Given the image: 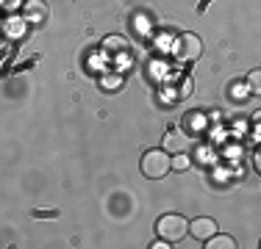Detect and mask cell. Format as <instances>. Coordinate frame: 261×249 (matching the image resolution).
Listing matches in <instances>:
<instances>
[{
	"mask_svg": "<svg viewBox=\"0 0 261 249\" xmlns=\"http://www.w3.org/2000/svg\"><path fill=\"white\" fill-rule=\"evenodd\" d=\"M172 169V158L167 149H147L142 155V174L150 180H161L167 177V172Z\"/></svg>",
	"mask_w": 261,
	"mask_h": 249,
	"instance_id": "6da1fadb",
	"label": "cell"
},
{
	"mask_svg": "<svg viewBox=\"0 0 261 249\" xmlns=\"http://www.w3.org/2000/svg\"><path fill=\"white\" fill-rule=\"evenodd\" d=\"M156 230H159V235L164 241H181L184 235L189 233V222H186L184 216H178V213H164L159 219Z\"/></svg>",
	"mask_w": 261,
	"mask_h": 249,
	"instance_id": "7a4b0ae2",
	"label": "cell"
},
{
	"mask_svg": "<svg viewBox=\"0 0 261 249\" xmlns=\"http://www.w3.org/2000/svg\"><path fill=\"white\" fill-rule=\"evenodd\" d=\"M203 53V42L197 34H181L175 42V55L181 61H197Z\"/></svg>",
	"mask_w": 261,
	"mask_h": 249,
	"instance_id": "3957f363",
	"label": "cell"
},
{
	"mask_svg": "<svg viewBox=\"0 0 261 249\" xmlns=\"http://www.w3.org/2000/svg\"><path fill=\"white\" fill-rule=\"evenodd\" d=\"M189 147H192V139L184 133L181 128H170V130L164 133V149H167L170 155H181V152H186Z\"/></svg>",
	"mask_w": 261,
	"mask_h": 249,
	"instance_id": "277c9868",
	"label": "cell"
},
{
	"mask_svg": "<svg viewBox=\"0 0 261 249\" xmlns=\"http://www.w3.org/2000/svg\"><path fill=\"white\" fill-rule=\"evenodd\" d=\"M22 17H25L28 25H45L47 22V6L42 3V0H25Z\"/></svg>",
	"mask_w": 261,
	"mask_h": 249,
	"instance_id": "5b68a950",
	"label": "cell"
},
{
	"mask_svg": "<svg viewBox=\"0 0 261 249\" xmlns=\"http://www.w3.org/2000/svg\"><path fill=\"white\" fill-rule=\"evenodd\" d=\"M189 233L195 235L197 241H208L211 235L217 233V222L208 219V216H200V219H195V222L189 224Z\"/></svg>",
	"mask_w": 261,
	"mask_h": 249,
	"instance_id": "8992f818",
	"label": "cell"
},
{
	"mask_svg": "<svg viewBox=\"0 0 261 249\" xmlns=\"http://www.w3.org/2000/svg\"><path fill=\"white\" fill-rule=\"evenodd\" d=\"M103 50L109 55H122V53H128V39H122V36H106Z\"/></svg>",
	"mask_w": 261,
	"mask_h": 249,
	"instance_id": "52a82bcc",
	"label": "cell"
},
{
	"mask_svg": "<svg viewBox=\"0 0 261 249\" xmlns=\"http://www.w3.org/2000/svg\"><path fill=\"white\" fill-rule=\"evenodd\" d=\"M236 246V241L231 238V235H211L208 238V244H206V249H233Z\"/></svg>",
	"mask_w": 261,
	"mask_h": 249,
	"instance_id": "ba28073f",
	"label": "cell"
},
{
	"mask_svg": "<svg viewBox=\"0 0 261 249\" xmlns=\"http://www.w3.org/2000/svg\"><path fill=\"white\" fill-rule=\"evenodd\" d=\"M247 95H250L247 83H239V80H233V83H231V89H228V97H231V100H239V103H242V100H245Z\"/></svg>",
	"mask_w": 261,
	"mask_h": 249,
	"instance_id": "9c48e42d",
	"label": "cell"
},
{
	"mask_svg": "<svg viewBox=\"0 0 261 249\" xmlns=\"http://www.w3.org/2000/svg\"><path fill=\"white\" fill-rule=\"evenodd\" d=\"M247 89H250V95H256V97H261V70H253L250 75H247Z\"/></svg>",
	"mask_w": 261,
	"mask_h": 249,
	"instance_id": "30bf717a",
	"label": "cell"
},
{
	"mask_svg": "<svg viewBox=\"0 0 261 249\" xmlns=\"http://www.w3.org/2000/svg\"><path fill=\"white\" fill-rule=\"evenodd\" d=\"M22 22H25V17H9V20H6V30H9L11 36H20L22 34Z\"/></svg>",
	"mask_w": 261,
	"mask_h": 249,
	"instance_id": "8fae6325",
	"label": "cell"
},
{
	"mask_svg": "<svg viewBox=\"0 0 261 249\" xmlns=\"http://www.w3.org/2000/svg\"><path fill=\"white\" fill-rule=\"evenodd\" d=\"M172 169H178V172H184V169H189V158L181 152V155H175L172 158Z\"/></svg>",
	"mask_w": 261,
	"mask_h": 249,
	"instance_id": "7c38bea8",
	"label": "cell"
},
{
	"mask_svg": "<svg viewBox=\"0 0 261 249\" xmlns=\"http://www.w3.org/2000/svg\"><path fill=\"white\" fill-rule=\"evenodd\" d=\"M103 86H109V91H114L117 86H120V78H117V75H106V78H103Z\"/></svg>",
	"mask_w": 261,
	"mask_h": 249,
	"instance_id": "4fadbf2b",
	"label": "cell"
},
{
	"mask_svg": "<svg viewBox=\"0 0 261 249\" xmlns=\"http://www.w3.org/2000/svg\"><path fill=\"white\" fill-rule=\"evenodd\" d=\"M20 6H25V0H3V9L6 11H17Z\"/></svg>",
	"mask_w": 261,
	"mask_h": 249,
	"instance_id": "5bb4252c",
	"label": "cell"
},
{
	"mask_svg": "<svg viewBox=\"0 0 261 249\" xmlns=\"http://www.w3.org/2000/svg\"><path fill=\"white\" fill-rule=\"evenodd\" d=\"M153 249H167V246H170V244H164V238H161V241H156V244H150Z\"/></svg>",
	"mask_w": 261,
	"mask_h": 249,
	"instance_id": "9a60e30c",
	"label": "cell"
},
{
	"mask_svg": "<svg viewBox=\"0 0 261 249\" xmlns=\"http://www.w3.org/2000/svg\"><path fill=\"white\" fill-rule=\"evenodd\" d=\"M256 169L261 172V149H258V152H256Z\"/></svg>",
	"mask_w": 261,
	"mask_h": 249,
	"instance_id": "2e32d148",
	"label": "cell"
},
{
	"mask_svg": "<svg viewBox=\"0 0 261 249\" xmlns=\"http://www.w3.org/2000/svg\"><path fill=\"white\" fill-rule=\"evenodd\" d=\"M256 133H258V136H261V114H258V116H256Z\"/></svg>",
	"mask_w": 261,
	"mask_h": 249,
	"instance_id": "e0dca14e",
	"label": "cell"
}]
</instances>
